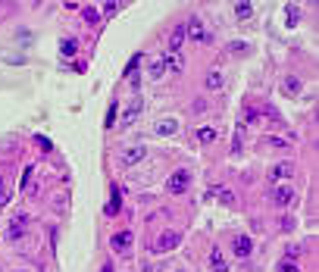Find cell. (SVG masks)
Returning a JSON list of instances; mask_svg holds the SVG:
<instances>
[{
  "label": "cell",
  "instance_id": "cell-27",
  "mask_svg": "<svg viewBox=\"0 0 319 272\" xmlns=\"http://www.w3.org/2000/svg\"><path fill=\"white\" fill-rule=\"evenodd\" d=\"M85 19L88 22H97V9H85Z\"/></svg>",
  "mask_w": 319,
  "mask_h": 272
},
{
  "label": "cell",
  "instance_id": "cell-10",
  "mask_svg": "<svg viewBox=\"0 0 319 272\" xmlns=\"http://www.w3.org/2000/svg\"><path fill=\"white\" fill-rule=\"evenodd\" d=\"M210 272H229L226 257H222L219 251H213V254H210Z\"/></svg>",
  "mask_w": 319,
  "mask_h": 272
},
{
  "label": "cell",
  "instance_id": "cell-13",
  "mask_svg": "<svg viewBox=\"0 0 319 272\" xmlns=\"http://www.w3.org/2000/svg\"><path fill=\"white\" fill-rule=\"evenodd\" d=\"M119 210H122V197H119V191L113 188V194H110V204H106V216H116Z\"/></svg>",
  "mask_w": 319,
  "mask_h": 272
},
{
  "label": "cell",
  "instance_id": "cell-21",
  "mask_svg": "<svg viewBox=\"0 0 319 272\" xmlns=\"http://www.w3.org/2000/svg\"><path fill=\"white\" fill-rule=\"evenodd\" d=\"M169 66L175 69V72H182V66H185V60H182V53H169Z\"/></svg>",
  "mask_w": 319,
  "mask_h": 272
},
{
  "label": "cell",
  "instance_id": "cell-5",
  "mask_svg": "<svg viewBox=\"0 0 319 272\" xmlns=\"http://www.w3.org/2000/svg\"><path fill=\"white\" fill-rule=\"evenodd\" d=\"M166 69H169V56H157V60L150 63V78L160 81L163 75H166Z\"/></svg>",
  "mask_w": 319,
  "mask_h": 272
},
{
  "label": "cell",
  "instance_id": "cell-3",
  "mask_svg": "<svg viewBox=\"0 0 319 272\" xmlns=\"http://www.w3.org/2000/svg\"><path fill=\"white\" fill-rule=\"evenodd\" d=\"M182 244V232H163L157 241H153V251L157 254H166V251H172V247H179Z\"/></svg>",
  "mask_w": 319,
  "mask_h": 272
},
{
  "label": "cell",
  "instance_id": "cell-2",
  "mask_svg": "<svg viewBox=\"0 0 319 272\" xmlns=\"http://www.w3.org/2000/svg\"><path fill=\"white\" fill-rule=\"evenodd\" d=\"M25 232H28V216L25 213H16V216L9 219V226H6V238L19 241V238H25Z\"/></svg>",
  "mask_w": 319,
  "mask_h": 272
},
{
  "label": "cell",
  "instance_id": "cell-29",
  "mask_svg": "<svg viewBox=\"0 0 319 272\" xmlns=\"http://www.w3.org/2000/svg\"><path fill=\"white\" fill-rule=\"evenodd\" d=\"M0 194H3V179H0Z\"/></svg>",
  "mask_w": 319,
  "mask_h": 272
},
{
  "label": "cell",
  "instance_id": "cell-26",
  "mask_svg": "<svg viewBox=\"0 0 319 272\" xmlns=\"http://www.w3.org/2000/svg\"><path fill=\"white\" fill-rule=\"evenodd\" d=\"M279 272H298V266H294V263H282Z\"/></svg>",
  "mask_w": 319,
  "mask_h": 272
},
{
  "label": "cell",
  "instance_id": "cell-22",
  "mask_svg": "<svg viewBox=\"0 0 319 272\" xmlns=\"http://www.w3.org/2000/svg\"><path fill=\"white\" fill-rule=\"evenodd\" d=\"M229 50H232V53H244V50H247V44H244V41H232V44H229Z\"/></svg>",
  "mask_w": 319,
  "mask_h": 272
},
{
  "label": "cell",
  "instance_id": "cell-20",
  "mask_svg": "<svg viewBox=\"0 0 319 272\" xmlns=\"http://www.w3.org/2000/svg\"><path fill=\"white\" fill-rule=\"evenodd\" d=\"M207 88H210V91H222V75L216 72V69L207 75Z\"/></svg>",
  "mask_w": 319,
  "mask_h": 272
},
{
  "label": "cell",
  "instance_id": "cell-18",
  "mask_svg": "<svg viewBox=\"0 0 319 272\" xmlns=\"http://www.w3.org/2000/svg\"><path fill=\"white\" fill-rule=\"evenodd\" d=\"M210 194H216L226 207H232V204H235V194H232V191H226V188H210Z\"/></svg>",
  "mask_w": 319,
  "mask_h": 272
},
{
  "label": "cell",
  "instance_id": "cell-14",
  "mask_svg": "<svg viewBox=\"0 0 319 272\" xmlns=\"http://www.w3.org/2000/svg\"><path fill=\"white\" fill-rule=\"evenodd\" d=\"M141 157H144V147H128V150H125V157H122V163H125V166H135Z\"/></svg>",
  "mask_w": 319,
  "mask_h": 272
},
{
  "label": "cell",
  "instance_id": "cell-17",
  "mask_svg": "<svg viewBox=\"0 0 319 272\" xmlns=\"http://www.w3.org/2000/svg\"><path fill=\"white\" fill-rule=\"evenodd\" d=\"M251 13H254V3H251V0H241V3H235V16H238V19H247Z\"/></svg>",
  "mask_w": 319,
  "mask_h": 272
},
{
  "label": "cell",
  "instance_id": "cell-8",
  "mask_svg": "<svg viewBox=\"0 0 319 272\" xmlns=\"http://www.w3.org/2000/svg\"><path fill=\"white\" fill-rule=\"evenodd\" d=\"M182 41H185V25H175V28H172V34H169V50H172V53H179Z\"/></svg>",
  "mask_w": 319,
  "mask_h": 272
},
{
  "label": "cell",
  "instance_id": "cell-9",
  "mask_svg": "<svg viewBox=\"0 0 319 272\" xmlns=\"http://www.w3.org/2000/svg\"><path fill=\"white\" fill-rule=\"evenodd\" d=\"M219 138V132H216V128H213V125H204V128H197V141H200V144H213V141H216Z\"/></svg>",
  "mask_w": 319,
  "mask_h": 272
},
{
  "label": "cell",
  "instance_id": "cell-16",
  "mask_svg": "<svg viewBox=\"0 0 319 272\" xmlns=\"http://www.w3.org/2000/svg\"><path fill=\"white\" fill-rule=\"evenodd\" d=\"M175 128H179V122H175V119H160V122H157V135H172Z\"/></svg>",
  "mask_w": 319,
  "mask_h": 272
},
{
  "label": "cell",
  "instance_id": "cell-24",
  "mask_svg": "<svg viewBox=\"0 0 319 272\" xmlns=\"http://www.w3.org/2000/svg\"><path fill=\"white\" fill-rule=\"evenodd\" d=\"M75 53V41H63V56H72Z\"/></svg>",
  "mask_w": 319,
  "mask_h": 272
},
{
  "label": "cell",
  "instance_id": "cell-1",
  "mask_svg": "<svg viewBox=\"0 0 319 272\" xmlns=\"http://www.w3.org/2000/svg\"><path fill=\"white\" fill-rule=\"evenodd\" d=\"M188 185H191V172H188V169H175L169 175V182H166V191L169 194H185Z\"/></svg>",
  "mask_w": 319,
  "mask_h": 272
},
{
  "label": "cell",
  "instance_id": "cell-25",
  "mask_svg": "<svg viewBox=\"0 0 319 272\" xmlns=\"http://www.w3.org/2000/svg\"><path fill=\"white\" fill-rule=\"evenodd\" d=\"M113 122H116V103L110 106V113H106V128H113Z\"/></svg>",
  "mask_w": 319,
  "mask_h": 272
},
{
  "label": "cell",
  "instance_id": "cell-19",
  "mask_svg": "<svg viewBox=\"0 0 319 272\" xmlns=\"http://www.w3.org/2000/svg\"><path fill=\"white\" fill-rule=\"evenodd\" d=\"M282 91H285V94H298L301 91V81L294 78V75H288L285 81H282Z\"/></svg>",
  "mask_w": 319,
  "mask_h": 272
},
{
  "label": "cell",
  "instance_id": "cell-7",
  "mask_svg": "<svg viewBox=\"0 0 319 272\" xmlns=\"http://www.w3.org/2000/svg\"><path fill=\"white\" fill-rule=\"evenodd\" d=\"M232 247H235V257H251V247H254V244H251V238H247V235H238Z\"/></svg>",
  "mask_w": 319,
  "mask_h": 272
},
{
  "label": "cell",
  "instance_id": "cell-6",
  "mask_svg": "<svg viewBox=\"0 0 319 272\" xmlns=\"http://www.w3.org/2000/svg\"><path fill=\"white\" fill-rule=\"evenodd\" d=\"M273 197H276V204H279V207H288L291 200H294V188H291V185H279Z\"/></svg>",
  "mask_w": 319,
  "mask_h": 272
},
{
  "label": "cell",
  "instance_id": "cell-4",
  "mask_svg": "<svg viewBox=\"0 0 319 272\" xmlns=\"http://www.w3.org/2000/svg\"><path fill=\"white\" fill-rule=\"evenodd\" d=\"M185 34H188V38H194V41H200V44L210 41V31L200 25V19H191V22H188V25H185Z\"/></svg>",
  "mask_w": 319,
  "mask_h": 272
},
{
  "label": "cell",
  "instance_id": "cell-23",
  "mask_svg": "<svg viewBox=\"0 0 319 272\" xmlns=\"http://www.w3.org/2000/svg\"><path fill=\"white\" fill-rule=\"evenodd\" d=\"M116 6H119L116 0H106V3H103V16H113V13H116Z\"/></svg>",
  "mask_w": 319,
  "mask_h": 272
},
{
  "label": "cell",
  "instance_id": "cell-15",
  "mask_svg": "<svg viewBox=\"0 0 319 272\" xmlns=\"http://www.w3.org/2000/svg\"><path fill=\"white\" fill-rule=\"evenodd\" d=\"M294 175V166L291 163H279V166L273 169V179H291Z\"/></svg>",
  "mask_w": 319,
  "mask_h": 272
},
{
  "label": "cell",
  "instance_id": "cell-11",
  "mask_svg": "<svg viewBox=\"0 0 319 272\" xmlns=\"http://www.w3.org/2000/svg\"><path fill=\"white\" fill-rule=\"evenodd\" d=\"M132 244V232H116L113 235V251H125Z\"/></svg>",
  "mask_w": 319,
  "mask_h": 272
},
{
  "label": "cell",
  "instance_id": "cell-28",
  "mask_svg": "<svg viewBox=\"0 0 319 272\" xmlns=\"http://www.w3.org/2000/svg\"><path fill=\"white\" fill-rule=\"evenodd\" d=\"M103 272H113V263H106V266H103Z\"/></svg>",
  "mask_w": 319,
  "mask_h": 272
},
{
  "label": "cell",
  "instance_id": "cell-12",
  "mask_svg": "<svg viewBox=\"0 0 319 272\" xmlns=\"http://www.w3.org/2000/svg\"><path fill=\"white\" fill-rule=\"evenodd\" d=\"M138 116H141V100H138V103H132V106L125 110V116H122V128H128V125L138 119Z\"/></svg>",
  "mask_w": 319,
  "mask_h": 272
}]
</instances>
